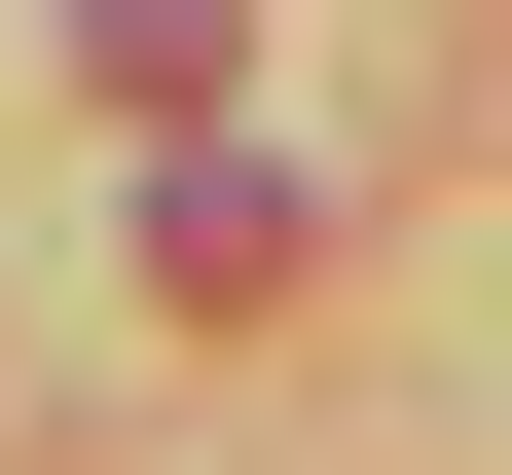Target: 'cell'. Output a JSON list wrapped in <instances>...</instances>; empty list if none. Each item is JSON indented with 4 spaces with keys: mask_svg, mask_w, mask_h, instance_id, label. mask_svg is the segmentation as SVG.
<instances>
[{
    "mask_svg": "<svg viewBox=\"0 0 512 475\" xmlns=\"http://www.w3.org/2000/svg\"><path fill=\"white\" fill-rule=\"evenodd\" d=\"M147 293H293V147H183L147 183Z\"/></svg>",
    "mask_w": 512,
    "mask_h": 475,
    "instance_id": "cell-1",
    "label": "cell"
},
{
    "mask_svg": "<svg viewBox=\"0 0 512 475\" xmlns=\"http://www.w3.org/2000/svg\"><path fill=\"white\" fill-rule=\"evenodd\" d=\"M74 74L110 110H220V0H74Z\"/></svg>",
    "mask_w": 512,
    "mask_h": 475,
    "instance_id": "cell-2",
    "label": "cell"
}]
</instances>
